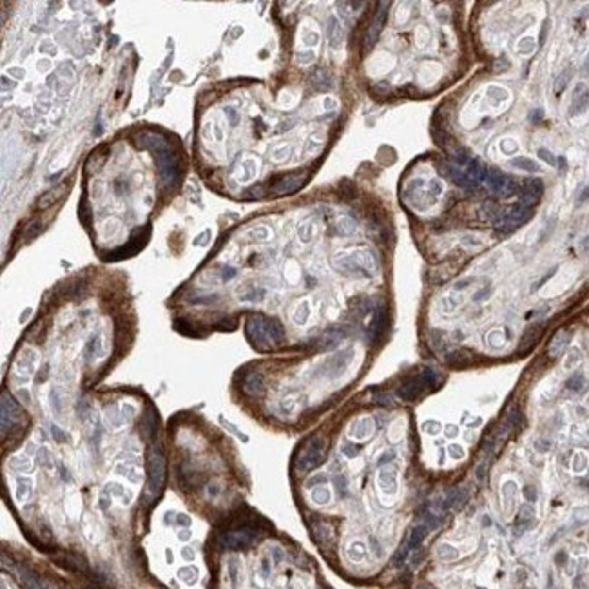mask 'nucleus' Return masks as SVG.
Segmentation results:
<instances>
[{
  "label": "nucleus",
  "instance_id": "1",
  "mask_svg": "<svg viewBox=\"0 0 589 589\" xmlns=\"http://www.w3.org/2000/svg\"><path fill=\"white\" fill-rule=\"evenodd\" d=\"M247 336L258 348H268L270 344H279L285 339V330L278 319L265 315H252L247 319Z\"/></svg>",
  "mask_w": 589,
  "mask_h": 589
},
{
  "label": "nucleus",
  "instance_id": "2",
  "mask_svg": "<svg viewBox=\"0 0 589 589\" xmlns=\"http://www.w3.org/2000/svg\"><path fill=\"white\" fill-rule=\"evenodd\" d=\"M165 482V455L162 446L156 444L149 452V477H147V495H160Z\"/></svg>",
  "mask_w": 589,
  "mask_h": 589
},
{
  "label": "nucleus",
  "instance_id": "3",
  "mask_svg": "<svg viewBox=\"0 0 589 589\" xmlns=\"http://www.w3.org/2000/svg\"><path fill=\"white\" fill-rule=\"evenodd\" d=\"M325 453H327V441L321 435H315L312 437L303 446V450L299 452V457H297V468L301 472H309V470H314L315 466H319L325 459Z\"/></svg>",
  "mask_w": 589,
  "mask_h": 589
},
{
  "label": "nucleus",
  "instance_id": "4",
  "mask_svg": "<svg viewBox=\"0 0 589 589\" xmlns=\"http://www.w3.org/2000/svg\"><path fill=\"white\" fill-rule=\"evenodd\" d=\"M156 158V165L158 171H160V178H162V183L164 185H174L180 180V174H181V165H180V158L171 151H162L154 154Z\"/></svg>",
  "mask_w": 589,
  "mask_h": 589
},
{
  "label": "nucleus",
  "instance_id": "5",
  "mask_svg": "<svg viewBox=\"0 0 589 589\" xmlns=\"http://www.w3.org/2000/svg\"><path fill=\"white\" fill-rule=\"evenodd\" d=\"M529 216H531V209L522 205V203H517V205L509 207L507 211H504L499 218L495 219V229L502 230V232H509V230L517 229V225H521L526 219H529Z\"/></svg>",
  "mask_w": 589,
  "mask_h": 589
},
{
  "label": "nucleus",
  "instance_id": "6",
  "mask_svg": "<svg viewBox=\"0 0 589 589\" xmlns=\"http://www.w3.org/2000/svg\"><path fill=\"white\" fill-rule=\"evenodd\" d=\"M149 234H151V227L147 225L142 232H136V236H132V238H131V241L125 245V247H120V248H116V250L109 252V256H107L105 260L118 261V260H125V258L134 256L138 250H142V248L145 247V243H147V240H149Z\"/></svg>",
  "mask_w": 589,
  "mask_h": 589
},
{
  "label": "nucleus",
  "instance_id": "7",
  "mask_svg": "<svg viewBox=\"0 0 589 589\" xmlns=\"http://www.w3.org/2000/svg\"><path fill=\"white\" fill-rule=\"evenodd\" d=\"M307 181V174L305 172H294V174H288V176H283L281 180H278L270 192L274 196H287V194H292V192L299 191Z\"/></svg>",
  "mask_w": 589,
  "mask_h": 589
},
{
  "label": "nucleus",
  "instance_id": "8",
  "mask_svg": "<svg viewBox=\"0 0 589 589\" xmlns=\"http://www.w3.org/2000/svg\"><path fill=\"white\" fill-rule=\"evenodd\" d=\"M426 388H428V383H426L423 374H421V376L411 377L406 383L401 384L397 390V395L401 399H404V401H415V399L425 393Z\"/></svg>",
  "mask_w": 589,
  "mask_h": 589
},
{
  "label": "nucleus",
  "instance_id": "9",
  "mask_svg": "<svg viewBox=\"0 0 589 589\" xmlns=\"http://www.w3.org/2000/svg\"><path fill=\"white\" fill-rule=\"evenodd\" d=\"M386 7H388V4H381V6H379L376 16H374V20H372V24H370V28L366 31V36H364V49H366V51L376 44L377 38H379V34H381V31H383L384 22H386V13H388Z\"/></svg>",
  "mask_w": 589,
  "mask_h": 589
},
{
  "label": "nucleus",
  "instance_id": "10",
  "mask_svg": "<svg viewBox=\"0 0 589 589\" xmlns=\"http://www.w3.org/2000/svg\"><path fill=\"white\" fill-rule=\"evenodd\" d=\"M256 535L254 531H248V529H238V531H229V533L221 535V546H225L229 549H240L245 548L248 544H252Z\"/></svg>",
  "mask_w": 589,
  "mask_h": 589
},
{
  "label": "nucleus",
  "instance_id": "11",
  "mask_svg": "<svg viewBox=\"0 0 589 589\" xmlns=\"http://www.w3.org/2000/svg\"><path fill=\"white\" fill-rule=\"evenodd\" d=\"M138 140H140V142H138V145H140V147L151 149L154 154H158V152H162V151H167V149H171V147H169V142H167L164 136L156 134V132H144V134L138 138Z\"/></svg>",
  "mask_w": 589,
  "mask_h": 589
},
{
  "label": "nucleus",
  "instance_id": "12",
  "mask_svg": "<svg viewBox=\"0 0 589 589\" xmlns=\"http://www.w3.org/2000/svg\"><path fill=\"white\" fill-rule=\"evenodd\" d=\"M386 323H388V312H386V307L384 305H379L374 312V319L370 323V337L372 341H377L379 337L384 334L386 330Z\"/></svg>",
  "mask_w": 589,
  "mask_h": 589
},
{
  "label": "nucleus",
  "instance_id": "13",
  "mask_svg": "<svg viewBox=\"0 0 589 589\" xmlns=\"http://www.w3.org/2000/svg\"><path fill=\"white\" fill-rule=\"evenodd\" d=\"M265 390V377L261 372H250L243 377V392L248 395H261Z\"/></svg>",
  "mask_w": 589,
  "mask_h": 589
},
{
  "label": "nucleus",
  "instance_id": "14",
  "mask_svg": "<svg viewBox=\"0 0 589 589\" xmlns=\"http://www.w3.org/2000/svg\"><path fill=\"white\" fill-rule=\"evenodd\" d=\"M134 413V408L132 406H122L120 410H118L116 406H111L107 408V421H109L111 426H115V428H120V426H124L125 423H129L131 415Z\"/></svg>",
  "mask_w": 589,
  "mask_h": 589
},
{
  "label": "nucleus",
  "instance_id": "15",
  "mask_svg": "<svg viewBox=\"0 0 589 589\" xmlns=\"http://www.w3.org/2000/svg\"><path fill=\"white\" fill-rule=\"evenodd\" d=\"M569 339H571V332H568V330H558L548 344V356L553 357V359L560 357L562 352H564L566 346H568Z\"/></svg>",
  "mask_w": 589,
  "mask_h": 589
},
{
  "label": "nucleus",
  "instance_id": "16",
  "mask_svg": "<svg viewBox=\"0 0 589 589\" xmlns=\"http://www.w3.org/2000/svg\"><path fill=\"white\" fill-rule=\"evenodd\" d=\"M507 180H509V176H506L504 172H500L499 169H490V171H486L484 183H486V187L493 194H499L500 196V192H502L504 185L507 183Z\"/></svg>",
  "mask_w": 589,
  "mask_h": 589
},
{
  "label": "nucleus",
  "instance_id": "17",
  "mask_svg": "<svg viewBox=\"0 0 589 589\" xmlns=\"http://www.w3.org/2000/svg\"><path fill=\"white\" fill-rule=\"evenodd\" d=\"M18 413H20V411H18L16 403H15L7 393H4V395H2V432L7 428V421H9V426H11L15 421H16Z\"/></svg>",
  "mask_w": 589,
  "mask_h": 589
},
{
  "label": "nucleus",
  "instance_id": "18",
  "mask_svg": "<svg viewBox=\"0 0 589 589\" xmlns=\"http://www.w3.org/2000/svg\"><path fill=\"white\" fill-rule=\"evenodd\" d=\"M589 107V91H584V87H576L575 91V98H573V103H571V109H569V116H575L578 113H582Z\"/></svg>",
  "mask_w": 589,
  "mask_h": 589
},
{
  "label": "nucleus",
  "instance_id": "19",
  "mask_svg": "<svg viewBox=\"0 0 589 589\" xmlns=\"http://www.w3.org/2000/svg\"><path fill=\"white\" fill-rule=\"evenodd\" d=\"M466 500H468V491H466V488L464 486H457V488H453L452 491L448 493V497H446L442 507H444V509H450V507H460Z\"/></svg>",
  "mask_w": 589,
  "mask_h": 589
},
{
  "label": "nucleus",
  "instance_id": "20",
  "mask_svg": "<svg viewBox=\"0 0 589 589\" xmlns=\"http://www.w3.org/2000/svg\"><path fill=\"white\" fill-rule=\"evenodd\" d=\"M372 432H374V423L370 419H361V421L354 423L350 428V435L356 439H366Z\"/></svg>",
  "mask_w": 589,
  "mask_h": 589
},
{
  "label": "nucleus",
  "instance_id": "21",
  "mask_svg": "<svg viewBox=\"0 0 589 589\" xmlns=\"http://www.w3.org/2000/svg\"><path fill=\"white\" fill-rule=\"evenodd\" d=\"M542 334V325H533V327H529L526 330V334L522 337V343H521V352L524 350H529L531 346L535 344V341L539 339V336Z\"/></svg>",
  "mask_w": 589,
  "mask_h": 589
},
{
  "label": "nucleus",
  "instance_id": "22",
  "mask_svg": "<svg viewBox=\"0 0 589 589\" xmlns=\"http://www.w3.org/2000/svg\"><path fill=\"white\" fill-rule=\"evenodd\" d=\"M310 83H312V87H315L317 91H327L330 89V76L327 71H323V69H317L314 71V75L310 76Z\"/></svg>",
  "mask_w": 589,
  "mask_h": 589
},
{
  "label": "nucleus",
  "instance_id": "23",
  "mask_svg": "<svg viewBox=\"0 0 589 589\" xmlns=\"http://www.w3.org/2000/svg\"><path fill=\"white\" fill-rule=\"evenodd\" d=\"M16 497L20 502L24 500H28L31 497V491H33V480L29 479V477H18L16 479Z\"/></svg>",
  "mask_w": 589,
  "mask_h": 589
},
{
  "label": "nucleus",
  "instance_id": "24",
  "mask_svg": "<svg viewBox=\"0 0 589 589\" xmlns=\"http://www.w3.org/2000/svg\"><path fill=\"white\" fill-rule=\"evenodd\" d=\"M9 466L13 468L15 472H20V473H29L33 470V462L29 459L28 455H15L9 459Z\"/></svg>",
  "mask_w": 589,
  "mask_h": 589
},
{
  "label": "nucleus",
  "instance_id": "25",
  "mask_svg": "<svg viewBox=\"0 0 589 589\" xmlns=\"http://www.w3.org/2000/svg\"><path fill=\"white\" fill-rule=\"evenodd\" d=\"M115 473H118V475H125L131 482H140V480H142V473L138 472L136 468H132V466H129V464H118L116 468H115Z\"/></svg>",
  "mask_w": 589,
  "mask_h": 589
},
{
  "label": "nucleus",
  "instance_id": "26",
  "mask_svg": "<svg viewBox=\"0 0 589 589\" xmlns=\"http://www.w3.org/2000/svg\"><path fill=\"white\" fill-rule=\"evenodd\" d=\"M511 165L517 167V169H522V171H527V172L540 171L539 164H535L533 160H529V158H515V160H511Z\"/></svg>",
  "mask_w": 589,
  "mask_h": 589
},
{
  "label": "nucleus",
  "instance_id": "27",
  "mask_svg": "<svg viewBox=\"0 0 589 589\" xmlns=\"http://www.w3.org/2000/svg\"><path fill=\"white\" fill-rule=\"evenodd\" d=\"M178 576H180V578H181V580H183L185 584L192 586V584L198 580V569L192 568V566H185V568H181V569L178 571Z\"/></svg>",
  "mask_w": 589,
  "mask_h": 589
},
{
  "label": "nucleus",
  "instance_id": "28",
  "mask_svg": "<svg viewBox=\"0 0 589 589\" xmlns=\"http://www.w3.org/2000/svg\"><path fill=\"white\" fill-rule=\"evenodd\" d=\"M60 194H62V189H60V191H49V192H46V194H44V196H42V198L38 199V209H40V211H44V209L51 207V205H53V203L56 201V199H58V196H60Z\"/></svg>",
  "mask_w": 589,
  "mask_h": 589
},
{
  "label": "nucleus",
  "instance_id": "29",
  "mask_svg": "<svg viewBox=\"0 0 589 589\" xmlns=\"http://www.w3.org/2000/svg\"><path fill=\"white\" fill-rule=\"evenodd\" d=\"M105 490H107L111 495L120 497V499H122V502H125V504H129V502H131V497H125V491H129V490H125L122 484H118V482H111V484H107V488H105Z\"/></svg>",
  "mask_w": 589,
  "mask_h": 589
},
{
  "label": "nucleus",
  "instance_id": "30",
  "mask_svg": "<svg viewBox=\"0 0 589 589\" xmlns=\"http://www.w3.org/2000/svg\"><path fill=\"white\" fill-rule=\"evenodd\" d=\"M542 191H544V185H542V180H529L524 185V194H533V196H539L540 198Z\"/></svg>",
  "mask_w": 589,
  "mask_h": 589
},
{
  "label": "nucleus",
  "instance_id": "31",
  "mask_svg": "<svg viewBox=\"0 0 589 589\" xmlns=\"http://www.w3.org/2000/svg\"><path fill=\"white\" fill-rule=\"evenodd\" d=\"M312 500H314L315 504H327L330 500V491L325 486L315 488L314 491H312Z\"/></svg>",
  "mask_w": 589,
  "mask_h": 589
},
{
  "label": "nucleus",
  "instance_id": "32",
  "mask_svg": "<svg viewBox=\"0 0 589 589\" xmlns=\"http://www.w3.org/2000/svg\"><path fill=\"white\" fill-rule=\"evenodd\" d=\"M328 33H330V44H332V46H337V44L341 42V36H343L341 28H339L337 20H330Z\"/></svg>",
  "mask_w": 589,
  "mask_h": 589
},
{
  "label": "nucleus",
  "instance_id": "33",
  "mask_svg": "<svg viewBox=\"0 0 589 589\" xmlns=\"http://www.w3.org/2000/svg\"><path fill=\"white\" fill-rule=\"evenodd\" d=\"M423 377H425V381L428 383V386H437V384L441 383V377H439V374L435 370H432V368H425V372H423Z\"/></svg>",
  "mask_w": 589,
  "mask_h": 589
},
{
  "label": "nucleus",
  "instance_id": "34",
  "mask_svg": "<svg viewBox=\"0 0 589 589\" xmlns=\"http://www.w3.org/2000/svg\"><path fill=\"white\" fill-rule=\"evenodd\" d=\"M584 384H586V381H584L582 374H575V376L568 381V388H569V390L578 392V390H582V388H584Z\"/></svg>",
  "mask_w": 589,
  "mask_h": 589
},
{
  "label": "nucleus",
  "instance_id": "35",
  "mask_svg": "<svg viewBox=\"0 0 589 589\" xmlns=\"http://www.w3.org/2000/svg\"><path fill=\"white\" fill-rule=\"evenodd\" d=\"M38 462H40L42 466L53 468V457L49 455V452L46 448H40V450H38Z\"/></svg>",
  "mask_w": 589,
  "mask_h": 589
},
{
  "label": "nucleus",
  "instance_id": "36",
  "mask_svg": "<svg viewBox=\"0 0 589 589\" xmlns=\"http://www.w3.org/2000/svg\"><path fill=\"white\" fill-rule=\"evenodd\" d=\"M448 361H450V363L453 364V366H459V364H464V361H466V354L464 352H453V354H450V356H448Z\"/></svg>",
  "mask_w": 589,
  "mask_h": 589
},
{
  "label": "nucleus",
  "instance_id": "37",
  "mask_svg": "<svg viewBox=\"0 0 589 589\" xmlns=\"http://www.w3.org/2000/svg\"><path fill=\"white\" fill-rule=\"evenodd\" d=\"M531 521H533V509H531V506H524L521 509V513H519V522L526 524V522Z\"/></svg>",
  "mask_w": 589,
  "mask_h": 589
},
{
  "label": "nucleus",
  "instance_id": "38",
  "mask_svg": "<svg viewBox=\"0 0 589 589\" xmlns=\"http://www.w3.org/2000/svg\"><path fill=\"white\" fill-rule=\"evenodd\" d=\"M51 433H53V437H55L56 441H60V442H65V441H69L67 435H64V430H60V428H58V426H55V425H51Z\"/></svg>",
  "mask_w": 589,
  "mask_h": 589
},
{
  "label": "nucleus",
  "instance_id": "39",
  "mask_svg": "<svg viewBox=\"0 0 589 589\" xmlns=\"http://www.w3.org/2000/svg\"><path fill=\"white\" fill-rule=\"evenodd\" d=\"M539 156L542 158V160H546V162H548L549 165H555L556 164V158L553 156V154H551V152L548 151V149H539Z\"/></svg>",
  "mask_w": 589,
  "mask_h": 589
},
{
  "label": "nucleus",
  "instance_id": "40",
  "mask_svg": "<svg viewBox=\"0 0 589 589\" xmlns=\"http://www.w3.org/2000/svg\"><path fill=\"white\" fill-rule=\"evenodd\" d=\"M568 76H569L568 71H566L564 75L558 76V80H556V85H555V91H556V93H560V91L564 89V87H566V83H568Z\"/></svg>",
  "mask_w": 589,
  "mask_h": 589
},
{
  "label": "nucleus",
  "instance_id": "41",
  "mask_svg": "<svg viewBox=\"0 0 589 589\" xmlns=\"http://www.w3.org/2000/svg\"><path fill=\"white\" fill-rule=\"evenodd\" d=\"M339 225H341V229H339V230H341L343 234H352V232H354V223H352V221H348V219H343Z\"/></svg>",
  "mask_w": 589,
  "mask_h": 589
},
{
  "label": "nucleus",
  "instance_id": "42",
  "mask_svg": "<svg viewBox=\"0 0 589 589\" xmlns=\"http://www.w3.org/2000/svg\"><path fill=\"white\" fill-rule=\"evenodd\" d=\"M221 423H223V426H225V428H229V430H230V432H232L234 435H236V437H240L241 441H247V435H243V433H241L240 430H238V428H236L234 425H230V423H225V421H221Z\"/></svg>",
  "mask_w": 589,
  "mask_h": 589
},
{
  "label": "nucleus",
  "instance_id": "43",
  "mask_svg": "<svg viewBox=\"0 0 589 589\" xmlns=\"http://www.w3.org/2000/svg\"><path fill=\"white\" fill-rule=\"evenodd\" d=\"M475 475H477V480H484L486 477V462H482V464L477 466V470H475Z\"/></svg>",
  "mask_w": 589,
  "mask_h": 589
},
{
  "label": "nucleus",
  "instance_id": "44",
  "mask_svg": "<svg viewBox=\"0 0 589 589\" xmlns=\"http://www.w3.org/2000/svg\"><path fill=\"white\" fill-rule=\"evenodd\" d=\"M524 497H526L527 500H531V502H533V500H537V491H535V488L533 486L524 488Z\"/></svg>",
  "mask_w": 589,
  "mask_h": 589
},
{
  "label": "nucleus",
  "instance_id": "45",
  "mask_svg": "<svg viewBox=\"0 0 589 589\" xmlns=\"http://www.w3.org/2000/svg\"><path fill=\"white\" fill-rule=\"evenodd\" d=\"M178 522L180 524H183V526H191V517L189 515H178Z\"/></svg>",
  "mask_w": 589,
  "mask_h": 589
},
{
  "label": "nucleus",
  "instance_id": "46",
  "mask_svg": "<svg viewBox=\"0 0 589 589\" xmlns=\"http://www.w3.org/2000/svg\"><path fill=\"white\" fill-rule=\"evenodd\" d=\"M181 556H185L187 560H192V558H194V551H192L191 548L181 549Z\"/></svg>",
  "mask_w": 589,
  "mask_h": 589
},
{
  "label": "nucleus",
  "instance_id": "47",
  "mask_svg": "<svg viewBox=\"0 0 589 589\" xmlns=\"http://www.w3.org/2000/svg\"><path fill=\"white\" fill-rule=\"evenodd\" d=\"M191 539V531L185 529V531H180V540H189Z\"/></svg>",
  "mask_w": 589,
  "mask_h": 589
},
{
  "label": "nucleus",
  "instance_id": "48",
  "mask_svg": "<svg viewBox=\"0 0 589 589\" xmlns=\"http://www.w3.org/2000/svg\"><path fill=\"white\" fill-rule=\"evenodd\" d=\"M589 198V187H586V191L582 192V194H580V199H578V203H582V201H586V199Z\"/></svg>",
  "mask_w": 589,
  "mask_h": 589
},
{
  "label": "nucleus",
  "instance_id": "49",
  "mask_svg": "<svg viewBox=\"0 0 589 589\" xmlns=\"http://www.w3.org/2000/svg\"><path fill=\"white\" fill-rule=\"evenodd\" d=\"M455 448H457V446H452V450H450V452H452V455L455 457V459H459V457H462V452L455 450Z\"/></svg>",
  "mask_w": 589,
  "mask_h": 589
},
{
  "label": "nucleus",
  "instance_id": "50",
  "mask_svg": "<svg viewBox=\"0 0 589 589\" xmlns=\"http://www.w3.org/2000/svg\"><path fill=\"white\" fill-rule=\"evenodd\" d=\"M470 281H472V279H464V281H459V283H457V285H455V288H464V287H468V283H470Z\"/></svg>",
  "mask_w": 589,
  "mask_h": 589
},
{
  "label": "nucleus",
  "instance_id": "51",
  "mask_svg": "<svg viewBox=\"0 0 589 589\" xmlns=\"http://www.w3.org/2000/svg\"><path fill=\"white\" fill-rule=\"evenodd\" d=\"M582 248L586 250V252H589V236L582 240Z\"/></svg>",
  "mask_w": 589,
  "mask_h": 589
},
{
  "label": "nucleus",
  "instance_id": "52",
  "mask_svg": "<svg viewBox=\"0 0 589 589\" xmlns=\"http://www.w3.org/2000/svg\"><path fill=\"white\" fill-rule=\"evenodd\" d=\"M584 73L589 76V56L586 58V64H584Z\"/></svg>",
  "mask_w": 589,
  "mask_h": 589
}]
</instances>
